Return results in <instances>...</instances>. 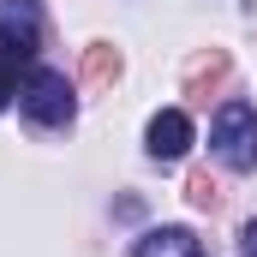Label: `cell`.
<instances>
[{
	"label": "cell",
	"mask_w": 257,
	"mask_h": 257,
	"mask_svg": "<svg viewBox=\"0 0 257 257\" xmlns=\"http://www.w3.org/2000/svg\"><path fill=\"white\" fill-rule=\"evenodd\" d=\"M12 96H18V60H12V54H0V108H6Z\"/></svg>",
	"instance_id": "9c48e42d"
},
{
	"label": "cell",
	"mask_w": 257,
	"mask_h": 257,
	"mask_svg": "<svg viewBox=\"0 0 257 257\" xmlns=\"http://www.w3.org/2000/svg\"><path fill=\"white\" fill-rule=\"evenodd\" d=\"M227 72H233V60L215 48V54H203V60H192V72H186V96H197V102H209L221 84H227Z\"/></svg>",
	"instance_id": "8992f818"
},
{
	"label": "cell",
	"mask_w": 257,
	"mask_h": 257,
	"mask_svg": "<svg viewBox=\"0 0 257 257\" xmlns=\"http://www.w3.org/2000/svg\"><path fill=\"white\" fill-rule=\"evenodd\" d=\"M42 48V6L36 0H0V54L30 60Z\"/></svg>",
	"instance_id": "7a4b0ae2"
},
{
	"label": "cell",
	"mask_w": 257,
	"mask_h": 257,
	"mask_svg": "<svg viewBox=\"0 0 257 257\" xmlns=\"http://www.w3.org/2000/svg\"><path fill=\"white\" fill-rule=\"evenodd\" d=\"M192 150V120L180 114V108H162L156 120H150V156L156 162H180Z\"/></svg>",
	"instance_id": "277c9868"
},
{
	"label": "cell",
	"mask_w": 257,
	"mask_h": 257,
	"mask_svg": "<svg viewBox=\"0 0 257 257\" xmlns=\"http://www.w3.org/2000/svg\"><path fill=\"white\" fill-rule=\"evenodd\" d=\"M186 192H192L197 209H215V203H221V186H215L209 174H192V186H186Z\"/></svg>",
	"instance_id": "ba28073f"
},
{
	"label": "cell",
	"mask_w": 257,
	"mask_h": 257,
	"mask_svg": "<svg viewBox=\"0 0 257 257\" xmlns=\"http://www.w3.org/2000/svg\"><path fill=\"white\" fill-rule=\"evenodd\" d=\"M72 84H66L60 72H36L30 84H24V114L36 120V126H66L72 120Z\"/></svg>",
	"instance_id": "3957f363"
},
{
	"label": "cell",
	"mask_w": 257,
	"mask_h": 257,
	"mask_svg": "<svg viewBox=\"0 0 257 257\" xmlns=\"http://www.w3.org/2000/svg\"><path fill=\"white\" fill-rule=\"evenodd\" d=\"M209 144H215L221 168H233V174H251V168H257V108H251V102H221Z\"/></svg>",
	"instance_id": "6da1fadb"
},
{
	"label": "cell",
	"mask_w": 257,
	"mask_h": 257,
	"mask_svg": "<svg viewBox=\"0 0 257 257\" xmlns=\"http://www.w3.org/2000/svg\"><path fill=\"white\" fill-rule=\"evenodd\" d=\"M138 257H203V245L192 227H150L138 239Z\"/></svg>",
	"instance_id": "5b68a950"
},
{
	"label": "cell",
	"mask_w": 257,
	"mask_h": 257,
	"mask_svg": "<svg viewBox=\"0 0 257 257\" xmlns=\"http://www.w3.org/2000/svg\"><path fill=\"white\" fill-rule=\"evenodd\" d=\"M114 78H120V48H114V42H90V48H84V84L102 90V84H114Z\"/></svg>",
	"instance_id": "52a82bcc"
},
{
	"label": "cell",
	"mask_w": 257,
	"mask_h": 257,
	"mask_svg": "<svg viewBox=\"0 0 257 257\" xmlns=\"http://www.w3.org/2000/svg\"><path fill=\"white\" fill-rule=\"evenodd\" d=\"M239 245H245V257H257V221L245 227V233H239Z\"/></svg>",
	"instance_id": "30bf717a"
}]
</instances>
